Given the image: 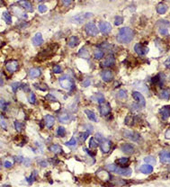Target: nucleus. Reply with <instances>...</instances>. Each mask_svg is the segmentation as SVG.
I'll return each instance as SVG.
<instances>
[{
  "label": "nucleus",
  "instance_id": "obj_1",
  "mask_svg": "<svg viewBox=\"0 0 170 187\" xmlns=\"http://www.w3.org/2000/svg\"><path fill=\"white\" fill-rule=\"evenodd\" d=\"M134 37V33L133 31L132 30L131 28L129 27H123L120 29V31L117 34L116 40L119 43L122 44H127L130 43Z\"/></svg>",
  "mask_w": 170,
  "mask_h": 187
},
{
  "label": "nucleus",
  "instance_id": "obj_2",
  "mask_svg": "<svg viewBox=\"0 0 170 187\" xmlns=\"http://www.w3.org/2000/svg\"><path fill=\"white\" fill-rule=\"evenodd\" d=\"M59 85H61V87L64 88V89L71 90L72 88L74 87V81H73V79H72L70 76H68V75H63L62 76L59 77Z\"/></svg>",
  "mask_w": 170,
  "mask_h": 187
},
{
  "label": "nucleus",
  "instance_id": "obj_3",
  "mask_svg": "<svg viewBox=\"0 0 170 187\" xmlns=\"http://www.w3.org/2000/svg\"><path fill=\"white\" fill-rule=\"evenodd\" d=\"M157 26H158V31L159 33L162 35H167L168 33V27L170 25V23L167 20H159L157 22Z\"/></svg>",
  "mask_w": 170,
  "mask_h": 187
},
{
  "label": "nucleus",
  "instance_id": "obj_4",
  "mask_svg": "<svg viewBox=\"0 0 170 187\" xmlns=\"http://www.w3.org/2000/svg\"><path fill=\"white\" fill-rule=\"evenodd\" d=\"M85 31L89 36H96L99 33V30L93 23H88L85 25Z\"/></svg>",
  "mask_w": 170,
  "mask_h": 187
},
{
  "label": "nucleus",
  "instance_id": "obj_5",
  "mask_svg": "<svg viewBox=\"0 0 170 187\" xmlns=\"http://www.w3.org/2000/svg\"><path fill=\"white\" fill-rule=\"evenodd\" d=\"M100 149H101L102 152L103 153H108L110 150H111V147H112V142L110 141L109 140H106V139H104L100 141Z\"/></svg>",
  "mask_w": 170,
  "mask_h": 187
},
{
  "label": "nucleus",
  "instance_id": "obj_6",
  "mask_svg": "<svg viewBox=\"0 0 170 187\" xmlns=\"http://www.w3.org/2000/svg\"><path fill=\"white\" fill-rule=\"evenodd\" d=\"M134 51L139 56H142L148 52V48L142 45L141 43H136L134 46Z\"/></svg>",
  "mask_w": 170,
  "mask_h": 187
},
{
  "label": "nucleus",
  "instance_id": "obj_7",
  "mask_svg": "<svg viewBox=\"0 0 170 187\" xmlns=\"http://www.w3.org/2000/svg\"><path fill=\"white\" fill-rule=\"evenodd\" d=\"M114 173L120 174V175H123V176H130L132 174V169L129 168V167H123V166H116V168L114 170Z\"/></svg>",
  "mask_w": 170,
  "mask_h": 187
},
{
  "label": "nucleus",
  "instance_id": "obj_8",
  "mask_svg": "<svg viewBox=\"0 0 170 187\" xmlns=\"http://www.w3.org/2000/svg\"><path fill=\"white\" fill-rule=\"evenodd\" d=\"M19 67L18 61L16 60H9L6 63V67L9 73H14L17 70V68Z\"/></svg>",
  "mask_w": 170,
  "mask_h": 187
},
{
  "label": "nucleus",
  "instance_id": "obj_9",
  "mask_svg": "<svg viewBox=\"0 0 170 187\" xmlns=\"http://www.w3.org/2000/svg\"><path fill=\"white\" fill-rule=\"evenodd\" d=\"M132 97H133V99L141 105V106H145L146 104V101H145V98L144 96L142 95V94H141L139 92H132Z\"/></svg>",
  "mask_w": 170,
  "mask_h": 187
},
{
  "label": "nucleus",
  "instance_id": "obj_10",
  "mask_svg": "<svg viewBox=\"0 0 170 187\" xmlns=\"http://www.w3.org/2000/svg\"><path fill=\"white\" fill-rule=\"evenodd\" d=\"M99 30L102 33L107 34L112 31V25L108 22H101L99 24Z\"/></svg>",
  "mask_w": 170,
  "mask_h": 187
},
{
  "label": "nucleus",
  "instance_id": "obj_11",
  "mask_svg": "<svg viewBox=\"0 0 170 187\" xmlns=\"http://www.w3.org/2000/svg\"><path fill=\"white\" fill-rule=\"evenodd\" d=\"M59 122L61 123H68L72 120V115H70L68 113H61L58 115Z\"/></svg>",
  "mask_w": 170,
  "mask_h": 187
},
{
  "label": "nucleus",
  "instance_id": "obj_12",
  "mask_svg": "<svg viewBox=\"0 0 170 187\" xmlns=\"http://www.w3.org/2000/svg\"><path fill=\"white\" fill-rule=\"evenodd\" d=\"M92 16V14L91 13H86L85 15H78L77 16H74L72 17V22L73 23H77V24H81L84 20H86V19L90 18Z\"/></svg>",
  "mask_w": 170,
  "mask_h": 187
},
{
  "label": "nucleus",
  "instance_id": "obj_13",
  "mask_svg": "<svg viewBox=\"0 0 170 187\" xmlns=\"http://www.w3.org/2000/svg\"><path fill=\"white\" fill-rule=\"evenodd\" d=\"M123 136L125 138H127V139L132 140V141H138L139 138H141L139 134H138L137 132L130 131H123Z\"/></svg>",
  "mask_w": 170,
  "mask_h": 187
},
{
  "label": "nucleus",
  "instance_id": "obj_14",
  "mask_svg": "<svg viewBox=\"0 0 170 187\" xmlns=\"http://www.w3.org/2000/svg\"><path fill=\"white\" fill-rule=\"evenodd\" d=\"M99 110H100V113H101V115L106 116L107 114L110 113V112H111V106H110V104L108 103L104 102L103 104H100Z\"/></svg>",
  "mask_w": 170,
  "mask_h": 187
},
{
  "label": "nucleus",
  "instance_id": "obj_15",
  "mask_svg": "<svg viewBox=\"0 0 170 187\" xmlns=\"http://www.w3.org/2000/svg\"><path fill=\"white\" fill-rule=\"evenodd\" d=\"M18 5L21 6L24 9V10H26L27 12H30V13L33 12V6H32L31 3L28 1V0H20V1L18 2Z\"/></svg>",
  "mask_w": 170,
  "mask_h": 187
},
{
  "label": "nucleus",
  "instance_id": "obj_16",
  "mask_svg": "<svg viewBox=\"0 0 170 187\" xmlns=\"http://www.w3.org/2000/svg\"><path fill=\"white\" fill-rule=\"evenodd\" d=\"M113 72L109 70H105L101 72V77L105 82H110L113 79Z\"/></svg>",
  "mask_w": 170,
  "mask_h": 187
},
{
  "label": "nucleus",
  "instance_id": "obj_17",
  "mask_svg": "<svg viewBox=\"0 0 170 187\" xmlns=\"http://www.w3.org/2000/svg\"><path fill=\"white\" fill-rule=\"evenodd\" d=\"M12 12L14 13V15H15L16 16H18L19 18H27V15L24 11H23L20 7H17V6H12Z\"/></svg>",
  "mask_w": 170,
  "mask_h": 187
},
{
  "label": "nucleus",
  "instance_id": "obj_18",
  "mask_svg": "<svg viewBox=\"0 0 170 187\" xmlns=\"http://www.w3.org/2000/svg\"><path fill=\"white\" fill-rule=\"evenodd\" d=\"M121 149L123 152L126 153V154H129V155H132L134 153V147L131 144H128V143H123L122 146H121Z\"/></svg>",
  "mask_w": 170,
  "mask_h": 187
},
{
  "label": "nucleus",
  "instance_id": "obj_19",
  "mask_svg": "<svg viewBox=\"0 0 170 187\" xmlns=\"http://www.w3.org/2000/svg\"><path fill=\"white\" fill-rule=\"evenodd\" d=\"M159 158H160V162L163 164H170V152L162 151L159 154Z\"/></svg>",
  "mask_w": 170,
  "mask_h": 187
},
{
  "label": "nucleus",
  "instance_id": "obj_20",
  "mask_svg": "<svg viewBox=\"0 0 170 187\" xmlns=\"http://www.w3.org/2000/svg\"><path fill=\"white\" fill-rule=\"evenodd\" d=\"M159 113L161 114V118L163 120H167V118L170 116V107L169 106H163L160 110H159Z\"/></svg>",
  "mask_w": 170,
  "mask_h": 187
},
{
  "label": "nucleus",
  "instance_id": "obj_21",
  "mask_svg": "<svg viewBox=\"0 0 170 187\" xmlns=\"http://www.w3.org/2000/svg\"><path fill=\"white\" fill-rule=\"evenodd\" d=\"M114 62H115L114 57L113 55H109V56L105 58V60L103 61L102 65H103V67H112V66L114 64Z\"/></svg>",
  "mask_w": 170,
  "mask_h": 187
},
{
  "label": "nucleus",
  "instance_id": "obj_22",
  "mask_svg": "<svg viewBox=\"0 0 170 187\" xmlns=\"http://www.w3.org/2000/svg\"><path fill=\"white\" fill-rule=\"evenodd\" d=\"M139 171L143 174H151L153 172V167L149 164H145V165H142L141 166Z\"/></svg>",
  "mask_w": 170,
  "mask_h": 187
},
{
  "label": "nucleus",
  "instance_id": "obj_23",
  "mask_svg": "<svg viewBox=\"0 0 170 187\" xmlns=\"http://www.w3.org/2000/svg\"><path fill=\"white\" fill-rule=\"evenodd\" d=\"M42 42H43V39H42V34L40 33H37L33 38V44L34 46H40Z\"/></svg>",
  "mask_w": 170,
  "mask_h": 187
},
{
  "label": "nucleus",
  "instance_id": "obj_24",
  "mask_svg": "<svg viewBox=\"0 0 170 187\" xmlns=\"http://www.w3.org/2000/svg\"><path fill=\"white\" fill-rule=\"evenodd\" d=\"M44 121H45V125L48 127V128H52L55 122V119L52 115H49V114H47L44 116Z\"/></svg>",
  "mask_w": 170,
  "mask_h": 187
},
{
  "label": "nucleus",
  "instance_id": "obj_25",
  "mask_svg": "<svg viewBox=\"0 0 170 187\" xmlns=\"http://www.w3.org/2000/svg\"><path fill=\"white\" fill-rule=\"evenodd\" d=\"M29 76L30 77L32 78H35V77H38L41 76L42 72H41V70H39L37 67H33V68H30L29 70Z\"/></svg>",
  "mask_w": 170,
  "mask_h": 187
},
{
  "label": "nucleus",
  "instance_id": "obj_26",
  "mask_svg": "<svg viewBox=\"0 0 170 187\" xmlns=\"http://www.w3.org/2000/svg\"><path fill=\"white\" fill-rule=\"evenodd\" d=\"M167 9H168V6L164 4V3H160V4H158L157 6V12L159 14V15H164L167 13Z\"/></svg>",
  "mask_w": 170,
  "mask_h": 187
},
{
  "label": "nucleus",
  "instance_id": "obj_27",
  "mask_svg": "<svg viewBox=\"0 0 170 187\" xmlns=\"http://www.w3.org/2000/svg\"><path fill=\"white\" fill-rule=\"evenodd\" d=\"M78 43H79V39L77 36H71L68 41V45L71 48L76 47Z\"/></svg>",
  "mask_w": 170,
  "mask_h": 187
},
{
  "label": "nucleus",
  "instance_id": "obj_28",
  "mask_svg": "<svg viewBox=\"0 0 170 187\" xmlns=\"http://www.w3.org/2000/svg\"><path fill=\"white\" fill-rule=\"evenodd\" d=\"M92 100L101 104H103L105 102V96L101 93H97V94H95V95L92 96Z\"/></svg>",
  "mask_w": 170,
  "mask_h": 187
},
{
  "label": "nucleus",
  "instance_id": "obj_29",
  "mask_svg": "<svg viewBox=\"0 0 170 187\" xmlns=\"http://www.w3.org/2000/svg\"><path fill=\"white\" fill-rule=\"evenodd\" d=\"M49 151H52V152L54 153V154H59V153H61V152H62L61 147L59 146V145H57V144H53V145H52V146H49Z\"/></svg>",
  "mask_w": 170,
  "mask_h": 187
},
{
  "label": "nucleus",
  "instance_id": "obj_30",
  "mask_svg": "<svg viewBox=\"0 0 170 187\" xmlns=\"http://www.w3.org/2000/svg\"><path fill=\"white\" fill-rule=\"evenodd\" d=\"M159 96H160L161 99L168 100L170 97V90L169 89H162L159 92Z\"/></svg>",
  "mask_w": 170,
  "mask_h": 187
},
{
  "label": "nucleus",
  "instance_id": "obj_31",
  "mask_svg": "<svg viewBox=\"0 0 170 187\" xmlns=\"http://www.w3.org/2000/svg\"><path fill=\"white\" fill-rule=\"evenodd\" d=\"M116 163L119 164L120 165L123 166V167H126V165H128L129 163H130V158H129V157H122V158L117 159Z\"/></svg>",
  "mask_w": 170,
  "mask_h": 187
},
{
  "label": "nucleus",
  "instance_id": "obj_32",
  "mask_svg": "<svg viewBox=\"0 0 170 187\" xmlns=\"http://www.w3.org/2000/svg\"><path fill=\"white\" fill-rule=\"evenodd\" d=\"M85 113L86 114L87 118L90 120V121H93V122H97V119H96V116H95V113L91 111V110H85Z\"/></svg>",
  "mask_w": 170,
  "mask_h": 187
},
{
  "label": "nucleus",
  "instance_id": "obj_33",
  "mask_svg": "<svg viewBox=\"0 0 170 187\" xmlns=\"http://www.w3.org/2000/svg\"><path fill=\"white\" fill-rule=\"evenodd\" d=\"M2 17H3V19H4V21H5L7 24H10L12 23V16H11V15H10L7 11L3 12Z\"/></svg>",
  "mask_w": 170,
  "mask_h": 187
},
{
  "label": "nucleus",
  "instance_id": "obj_34",
  "mask_svg": "<svg viewBox=\"0 0 170 187\" xmlns=\"http://www.w3.org/2000/svg\"><path fill=\"white\" fill-rule=\"evenodd\" d=\"M163 81H164V79H162V78H161V75L160 74L156 76L155 77H153V79H152L153 84H157L158 86H162Z\"/></svg>",
  "mask_w": 170,
  "mask_h": 187
},
{
  "label": "nucleus",
  "instance_id": "obj_35",
  "mask_svg": "<svg viewBox=\"0 0 170 187\" xmlns=\"http://www.w3.org/2000/svg\"><path fill=\"white\" fill-rule=\"evenodd\" d=\"M94 57L96 60H100V58L104 57V51L100 50V49H95L94 51Z\"/></svg>",
  "mask_w": 170,
  "mask_h": 187
},
{
  "label": "nucleus",
  "instance_id": "obj_36",
  "mask_svg": "<svg viewBox=\"0 0 170 187\" xmlns=\"http://www.w3.org/2000/svg\"><path fill=\"white\" fill-rule=\"evenodd\" d=\"M99 142L98 140H95V138H90V140H89V147L90 149H96L97 146H98Z\"/></svg>",
  "mask_w": 170,
  "mask_h": 187
},
{
  "label": "nucleus",
  "instance_id": "obj_37",
  "mask_svg": "<svg viewBox=\"0 0 170 187\" xmlns=\"http://www.w3.org/2000/svg\"><path fill=\"white\" fill-rule=\"evenodd\" d=\"M144 161L149 165H155L156 164V158L152 156H148L144 158Z\"/></svg>",
  "mask_w": 170,
  "mask_h": 187
},
{
  "label": "nucleus",
  "instance_id": "obj_38",
  "mask_svg": "<svg viewBox=\"0 0 170 187\" xmlns=\"http://www.w3.org/2000/svg\"><path fill=\"white\" fill-rule=\"evenodd\" d=\"M56 132H57V135L59 137H61V138H63L66 135V131L64 129V127H62V126H59L58 129H57Z\"/></svg>",
  "mask_w": 170,
  "mask_h": 187
},
{
  "label": "nucleus",
  "instance_id": "obj_39",
  "mask_svg": "<svg viewBox=\"0 0 170 187\" xmlns=\"http://www.w3.org/2000/svg\"><path fill=\"white\" fill-rule=\"evenodd\" d=\"M24 123L23 122H20L18 121H15V130L17 131H22L23 129H24Z\"/></svg>",
  "mask_w": 170,
  "mask_h": 187
},
{
  "label": "nucleus",
  "instance_id": "obj_40",
  "mask_svg": "<svg viewBox=\"0 0 170 187\" xmlns=\"http://www.w3.org/2000/svg\"><path fill=\"white\" fill-rule=\"evenodd\" d=\"M36 174H37V171H34V172L31 174V176H30V177H27V178H26V181L28 182V184H32L34 182Z\"/></svg>",
  "mask_w": 170,
  "mask_h": 187
},
{
  "label": "nucleus",
  "instance_id": "obj_41",
  "mask_svg": "<svg viewBox=\"0 0 170 187\" xmlns=\"http://www.w3.org/2000/svg\"><path fill=\"white\" fill-rule=\"evenodd\" d=\"M28 100H29L30 103L33 104H34L36 103V97H35L34 93L31 92V93L29 94V95H28Z\"/></svg>",
  "mask_w": 170,
  "mask_h": 187
},
{
  "label": "nucleus",
  "instance_id": "obj_42",
  "mask_svg": "<svg viewBox=\"0 0 170 187\" xmlns=\"http://www.w3.org/2000/svg\"><path fill=\"white\" fill-rule=\"evenodd\" d=\"M117 96L120 98V99H124V98L127 97V92L125 90H123V89L122 90H119Z\"/></svg>",
  "mask_w": 170,
  "mask_h": 187
},
{
  "label": "nucleus",
  "instance_id": "obj_43",
  "mask_svg": "<svg viewBox=\"0 0 170 187\" xmlns=\"http://www.w3.org/2000/svg\"><path fill=\"white\" fill-rule=\"evenodd\" d=\"M123 23V18L122 16H116L114 18V24L115 25H121Z\"/></svg>",
  "mask_w": 170,
  "mask_h": 187
},
{
  "label": "nucleus",
  "instance_id": "obj_44",
  "mask_svg": "<svg viewBox=\"0 0 170 187\" xmlns=\"http://www.w3.org/2000/svg\"><path fill=\"white\" fill-rule=\"evenodd\" d=\"M67 146H68V147H76L77 146V140H76V139L75 138H72V139L69 140V141H68V142H66L65 143Z\"/></svg>",
  "mask_w": 170,
  "mask_h": 187
},
{
  "label": "nucleus",
  "instance_id": "obj_45",
  "mask_svg": "<svg viewBox=\"0 0 170 187\" xmlns=\"http://www.w3.org/2000/svg\"><path fill=\"white\" fill-rule=\"evenodd\" d=\"M47 6L45 5H39L38 6V11L40 13H45L47 11Z\"/></svg>",
  "mask_w": 170,
  "mask_h": 187
},
{
  "label": "nucleus",
  "instance_id": "obj_46",
  "mask_svg": "<svg viewBox=\"0 0 170 187\" xmlns=\"http://www.w3.org/2000/svg\"><path fill=\"white\" fill-rule=\"evenodd\" d=\"M46 100L49 101V102H57V99L52 95H51V94L46 95Z\"/></svg>",
  "mask_w": 170,
  "mask_h": 187
},
{
  "label": "nucleus",
  "instance_id": "obj_47",
  "mask_svg": "<svg viewBox=\"0 0 170 187\" xmlns=\"http://www.w3.org/2000/svg\"><path fill=\"white\" fill-rule=\"evenodd\" d=\"M79 55L82 56V57L85 58H88V53H87V51L85 50V49H81L80 52H79Z\"/></svg>",
  "mask_w": 170,
  "mask_h": 187
},
{
  "label": "nucleus",
  "instance_id": "obj_48",
  "mask_svg": "<svg viewBox=\"0 0 170 187\" xmlns=\"http://www.w3.org/2000/svg\"><path fill=\"white\" fill-rule=\"evenodd\" d=\"M88 136H89V132H88V131L81 133V134H80V139H81V140L85 141V140L87 139V137H88Z\"/></svg>",
  "mask_w": 170,
  "mask_h": 187
},
{
  "label": "nucleus",
  "instance_id": "obj_49",
  "mask_svg": "<svg viewBox=\"0 0 170 187\" xmlns=\"http://www.w3.org/2000/svg\"><path fill=\"white\" fill-rule=\"evenodd\" d=\"M130 122H133V117L132 116H128L126 119H125V123L126 124H128V125H131V123Z\"/></svg>",
  "mask_w": 170,
  "mask_h": 187
},
{
  "label": "nucleus",
  "instance_id": "obj_50",
  "mask_svg": "<svg viewBox=\"0 0 170 187\" xmlns=\"http://www.w3.org/2000/svg\"><path fill=\"white\" fill-rule=\"evenodd\" d=\"M85 129H86L87 130V131L91 134L92 132H93V126L92 125H90V124H86L85 125Z\"/></svg>",
  "mask_w": 170,
  "mask_h": 187
},
{
  "label": "nucleus",
  "instance_id": "obj_51",
  "mask_svg": "<svg viewBox=\"0 0 170 187\" xmlns=\"http://www.w3.org/2000/svg\"><path fill=\"white\" fill-rule=\"evenodd\" d=\"M53 72H54V73H56V74L61 73V67H59V65L55 66V67H53Z\"/></svg>",
  "mask_w": 170,
  "mask_h": 187
},
{
  "label": "nucleus",
  "instance_id": "obj_52",
  "mask_svg": "<svg viewBox=\"0 0 170 187\" xmlns=\"http://www.w3.org/2000/svg\"><path fill=\"white\" fill-rule=\"evenodd\" d=\"M1 128L3 130L6 129V121L3 119V116H1Z\"/></svg>",
  "mask_w": 170,
  "mask_h": 187
},
{
  "label": "nucleus",
  "instance_id": "obj_53",
  "mask_svg": "<svg viewBox=\"0 0 170 187\" xmlns=\"http://www.w3.org/2000/svg\"><path fill=\"white\" fill-rule=\"evenodd\" d=\"M20 86H21V84H20V83H15V84H12V86H12V88H13V90L15 92L17 88H18V87H20Z\"/></svg>",
  "mask_w": 170,
  "mask_h": 187
},
{
  "label": "nucleus",
  "instance_id": "obj_54",
  "mask_svg": "<svg viewBox=\"0 0 170 187\" xmlns=\"http://www.w3.org/2000/svg\"><path fill=\"white\" fill-rule=\"evenodd\" d=\"M61 1H62L64 6H69L73 2V0H61Z\"/></svg>",
  "mask_w": 170,
  "mask_h": 187
},
{
  "label": "nucleus",
  "instance_id": "obj_55",
  "mask_svg": "<svg viewBox=\"0 0 170 187\" xmlns=\"http://www.w3.org/2000/svg\"><path fill=\"white\" fill-rule=\"evenodd\" d=\"M90 79H85L84 81H83V86H85V87H87V86H90Z\"/></svg>",
  "mask_w": 170,
  "mask_h": 187
},
{
  "label": "nucleus",
  "instance_id": "obj_56",
  "mask_svg": "<svg viewBox=\"0 0 170 187\" xmlns=\"http://www.w3.org/2000/svg\"><path fill=\"white\" fill-rule=\"evenodd\" d=\"M4 165H5V167H6V168H10V167H12L13 164L11 162H9V161H6L4 163Z\"/></svg>",
  "mask_w": 170,
  "mask_h": 187
},
{
  "label": "nucleus",
  "instance_id": "obj_57",
  "mask_svg": "<svg viewBox=\"0 0 170 187\" xmlns=\"http://www.w3.org/2000/svg\"><path fill=\"white\" fill-rule=\"evenodd\" d=\"M6 109V105L5 100L1 99V110H2V111H5Z\"/></svg>",
  "mask_w": 170,
  "mask_h": 187
},
{
  "label": "nucleus",
  "instance_id": "obj_58",
  "mask_svg": "<svg viewBox=\"0 0 170 187\" xmlns=\"http://www.w3.org/2000/svg\"><path fill=\"white\" fill-rule=\"evenodd\" d=\"M15 160L16 161V162H23L24 160V158H23L22 156H15Z\"/></svg>",
  "mask_w": 170,
  "mask_h": 187
},
{
  "label": "nucleus",
  "instance_id": "obj_59",
  "mask_svg": "<svg viewBox=\"0 0 170 187\" xmlns=\"http://www.w3.org/2000/svg\"><path fill=\"white\" fill-rule=\"evenodd\" d=\"M24 164L26 165V166H28V165H29V163H30V160L24 159Z\"/></svg>",
  "mask_w": 170,
  "mask_h": 187
},
{
  "label": "nucleus",
  "instance_id": "obj_60",
  "mask_svg": "<svg viewBox=\"0 0 170 187\" xmlns=\"http://www.w3.org/2000/svg\"><path fill=\"white\" fill-rule=\"evenodd\" d=\"M41 165H42V166H47V163H46L45 161L41 162Z\"/></svg>",
  "mask_w": 170,
  "mask_h": 187
}]
</instances>
